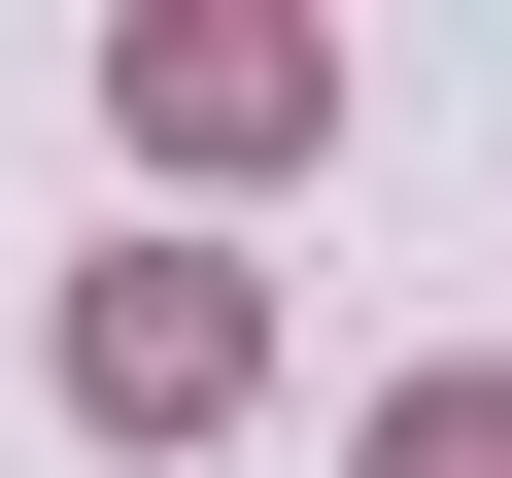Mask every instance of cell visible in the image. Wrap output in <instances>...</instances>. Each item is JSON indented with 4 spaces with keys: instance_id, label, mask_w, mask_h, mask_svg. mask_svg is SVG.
<instances>
[{
    "instance_id": "cell-1",
    "label": "cell",
    "mask_w": 512,
    "mask_h": 478,
    "mask_svg": "<svg viewBox=\"0 0 512 478\" xmlns=\"http://www.w3.org/2000/svg\"><path fill=\"white\" fill-rule=\"evenodd\" d=\"M69 410H103V444H205V410H239V274H171V239H137V274L69 308Z\"/></svg>"
},
{
    "instance_id": "cell-2",
    "label": "cell",
    "mask_w": 512,
    "mask_h": 478,
    "mask_svg": "<svg viewBox=\"0 0 512 478\" xmlns=\"http://www.w3.org/2000/svg\"><path fill=\"white\" fill-rule=\"evenodd\" d=\"M376 478H512V376H410V410H376Z\"/></svg>"
}]
</instances>
